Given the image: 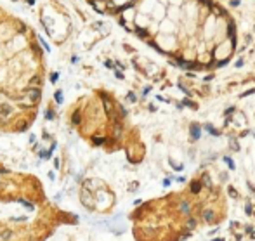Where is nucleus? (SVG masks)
I'll return each mask as SVG.
<instances>
[{
    "label": "nucleus",
    "mask_w": 255,
    "mask_h": 241,
    "mask_svg": "<svg viewBox=\"0 0 255 241\" xmlns=\"http://www.w3.org/2000/svg\"><path fill=\"white\" fill-rule=\"evenodd\" d=\"M205 129H207V130H208V132H210V134H213V135H215V134H219V132H217V130H213V129H212V127H210V125H207Z\"/></svg>",
    "instance_id": "obj_9"
},
{
    "label": "nucleus",
    "mask_w": 255,
    "mask_h": 241,
    "mask_svg": "<svg viewBox=\"0 0 255 241\" xmlns=\"http://www.w3.org/2000/svg\"><path fill=\"white\" fill-rule=\"evenodd\" d=\"M94 142H96V144H102L104 139H102V137H94Z\"/></svg>",
    "instance_id": "obj_10"
},
{
    "label": "nucleus",
    "mask_w": 255,
    "mask_h": 241,
    "mask_svg": "<svg viewBox=\"0 0 255 241\" xmlns=\"http://www.w3.org/2000/svg\"><path fill=\"white\" fill-rule=\"evenodd\" d=\"M224 160H226V163L231 166V168H234V163H233V160H229V158H224Z\"/></svg>",
    "instance_id": "obj_11"
},
{
    "label": "nucleus",
    "mask_w": 255,
    "mask_h": 241,
    "mask_svg": "<svg viewBox=\"0 0 255 241\" xmlns=\"http://www.w3.org/2000/svg\"><path fill=\"white\" fill-rule=\"evenodd\" d=\"M11 111H12V109H11V106H7V104H2V113H4L5 116H7V115H11Z\"/></svg>",
    "instance_id": "obj_3"
},
{
    "label": "nucleus",
    "mask_w": 255,
    "mask_h": 241,
    "mask_svg": "<svg viewBox=\"0 0 255 241\" xmlns=\"http://www.w3.org/2000/svg\"><path fill=\"white\" fill-rule=\"evenodd\" d=\"M194 224H196V222H194V220H193V219H191V220H189V229H193V227H194Z\"/></svg>",
    "instance_id": "obj_14"
},
{
    "label": "nucleus",
    "mask_w": 255,
    "mask_h": 241,
    "mask_svg": "<svg viewBox=\"0 0 255 241\" xmlns=\"http://www.w3.org/2000/svg\"><path fill=\"white\" fill-rule=\"evenodd\" d=\"M180 210H182V212H184V213H189V205H188V203H186V201H184V203L180 205Z\"/></svg>",
    "instance_id": "obj_5"
},
{
    "label": "nucleus",
    "mask_w": 255,
    "mask_h": 241,
    "mask_svg": "<svg viewBox=\"0 0 255 241\" xmlns=\"http://www.w3.org/2000/svg\"><path fill=\"white\" fill-rule=\"evenodd\" d=\"M201 189V186H200V182H194L193 184V193H198Z\"/></svg>",
    "instance_id": "obj_7"
},
{
    "label": "nucleus",
    "mask_w": 255,
    "mask_h": 241,
    "mask_svg": "<svg viewBox=\"0 0 255 241\" xmlns=\"http://www.w3.org/2000/svg\"><path fill=\"white\" fill-rule=\"evenodd\" d=\"M57 80H59V75H57V73H54V75H52V82H57Z\"/></svg>",
    "instance_id": "obj_12"
},
{
    "label": "nucleus",
    "mask_w": 255,
    "mask_h": 241,
    "mask_svg": "<svg viewBox=\"0 0 255 241\" xmlns=\"http://www.w3.org/2000/svg\"><path fill=\"white\" fill-rule=\"evenodd\" d=\"M203 219H205L207 222H212L213 220V212H212V210H207V212L203 213Z\"/></svg>",
    "instance_id": "obj_2"
},
{
    "label": "nucleus",
    "mask_w": 255,
    "mask_h": 241,
    "mask_svg": "<svg viewBox=\"0 0 255 241\" xmlns=\"http://www.w3.org/2000/svg\"><path fill=\"white\" fill-rule=\"evenodd\" d=\"M54 97H56V101H57V102H63V92H61V90H57V92H56V94H54Z\"/></svg>",
    "instance_id": "obj_4"
},
{
    "label": "nucleus",
    "mask_w": 255,
    "mask_h": 241,
    "mask_svg": "<svg viewBox=\"0 0 255 241\" xmlns=\"http://www.w3.org/2000/svg\"><path fill=\"white\" fill-rule=\"evenodd\" d=\"M129 99H130V101H134V102H135V96L132 94V92H129Z\"/></svg>",
    "instance_id": "obj_13"
},
{
    "label": "nucleus",
    "mask_w": 255,
    "mask_h": 241,
    "mask_svg": "<svg viewBox=\"0 0 255 241\" xmlns=\"http://www.w3.org/2000/svg\"><path fill=\"white\" fill-rule=\"evenodd\" d=\"M213 241H224V239H213Z\"/></svg>",
    "instance_id": "obj_15"
},
{
    "label": "nucleus",
    "mask_w": 255,
    "mask_h": 241,
    "mask_svg": "<svg viewBox=\"0 0 255 241\" xmlns=\"http://www.w3.org/2000/svg\"><path fill=\"white\" fill-rule=\"evenodd\" d=\"M198 135H200V132H198V127H196V125H193V137L198 139Z\"/></svg>",
    "instance_id": "obj_6"
},
{
    "label": "nucleus",
    "mask_w": 255,
    "mask_h": 241,
    "mask_svg": "<svg viewBox=\"0 0 255 241\" xmlns=\"http://www.w3.org/2000/svg\"><path fill=\"white\" fill-rule=\"evenodd\" d=\"M12 2H17V0H12Z\"/></svg>",
    "instance_id": "obj_16"
},
{
    "label": "nucleus",
    "mask_w": 255,
    "mask_h": 241,
    "mask_svg": "<svg viewBox=\"0 0 255 241\" xmlns=\"http://www.w3.org/2000/svg\"><path fill=\"white\" fill-rule=\"evenodd\" d=\"M28 96L31 97L33 101H38V97H40V88H30V90H28Z\"/></svg>",
    "instance_id": "obj_1"
},
{
    "label": "nucleus",
    "mask_w": 255,
    "mask_h": 241,
    "mask_svg": "<svg viewBox=\"0 0 255 241\" xmlns=\"http://www.w3.org/2000/svg\"><path fill=\"white\" fill-rule=\"evenodd\" d=\"M11 236H12V233H11V231H5V233L2 234V239H9Z\"/></svg>",
    "instance_id": "obj_8"
}]
</instances>
